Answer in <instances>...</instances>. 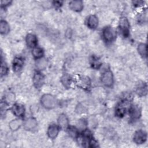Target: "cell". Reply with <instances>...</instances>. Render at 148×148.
<instances>
[{
    "label": "cell",
    "mask_w": 148,
    "mask_h": 148,
    "mask_svg": "<svg viewBox=\"0 0 148 148\" xmlns=\"http://www.w3.org/2000/svg\"><path fill=\"white\" fill-rule=\"evenodd\" d=\"M40 102L42 106L46 109H53L57 105L56 98L53 95L49 94L42 95L40 99Z\"/></svg>",
    "instance_id": "obj_1"
},
{
    "label": "cell",
    "mask_w": 148,
    "mask_h": 148,
    "mask_svg": "<svg viewBox=\"0 0 148 148\" xmlns=\"http://www.w3.org/2000/svg\"><path fill=\"white\" fill-rule=\"evenodd\" d=\"M119 28L121 35L127 38L130 34V23L125 17H122L119 20Z\"/></svg>",
    "instance_id": "obj_2"
},
{
    "label": "cell",
    "mask_w": 148,
    "mask_h": 148,
    "mask_svg": "<svg viewBox=\"0 0 148 148\" xmlns=\"http://www.w3.org/2000/svg\"><path fill=\"white\" fill-rule=\"evenodd\" d=\"M102 36L106 42H111L115 39L116 35L113 28L110 26H108L103 28Z\"/></svg>",
    "instance_id": "obj_3"
},
{
    "label": "cell",
    "mask_w": 148,
    "mask_h": 148,
    "mask_svg": "<svg viewBox=\"0 0 148 148\" xmlns=\"http://www.w3.org/2000/svg\"><path fill=\"white\" fill-rule=\"evenodd\" d=\"M102 83L106 87H111L113 84V75L110 70L105 71L101 77Z\"/></svg>",
    "instance_id": "obj_4"
},
{
    "label": "cell",
    "mask_w": 148,
    "mask_h": 148,
    "mask_svg": "<svg viewBox=\"0 0 148 148\" xmlns=\"http://www.w3.org/2000/svg\"><path fill=\"white\" fill-rule=\"evenodd\" d=\"M76 84L79 87L83 89H87L90 86V80L89 77L84 76H77L76 77Z\"/></svg>",
    "instance_id": "obj_5"
},
{
    "label": "cell",
    "mask_w": 148,
    "mask_h": 148,
    "mask_svg": "<svg viewBox=\"0 0 148 148\" xmlns=\"http://www.w3.org/2000/svg\"><path fill=\"white\" fill-rule=\"evenodd\" d=\"M147 139L146 133L142 130L137 131L133 137L134 142L136 144H142L144 143Z\"/></svg>",
    "instance_id": "obj_6"
},
{
    "label": "cell",
    "mask_w": 148,
    "mask_h": 148,
    "mask_svg": "<svg viewBox=\"0 0 148 148\" xmlns=\"http://www.w3.org/2000/svg\"><path fill=\"white\" fill-rule=\"evenodd\" d=\"M33 83L36 88H40L44 83V76L40 72H36L33 76Z\"/></svg>",
    "instance_id": "obj_7"
},
{
    "label": "cell",
    "mask_w": 148,
    "mask_h": 148,
    "mask_svg": "<svg viewBox=\"0 0 148 148\" xmlns=\"http://www.w3.org/2000/svg\"><path fill=\"white\" fill-rule=\"evenodd\" d=\"M12 110L13 114L17 117H22L25 113V109L23 105L19 103H15L12 107Z\"/></svg>",
    "instance_id": "obj_8"
},
{
    "label": "cell",
    "mask_w": 148,
    "mask_h": 148,
    "mask_svg": "<svg viewBox=\"0 0 148 148\" xmlns=\"http://www.w3.org/2000/svg\"><path fill=\"white\" fill-rule=\"evenodd\" d=\"M58 123L60 128L62 130H66L69 127V121L65 114H61L58 119Z\"/></svg>",
    "instance_id": "obj_9"
},
{
    "label": "cell",
    "mask_w": 148,
    "mask_h": 148,
    "mask_svg": "<svg viewBox=\"0 0 148 148\" xmlns=\"http://www.w3.org/2000/svg\"><path fill=\"white\" fill-rule=\"evenodd\" d=\"M25 41L27 45L30 48H35L36 47L38 40L36 36L32 34H28L26 36Z\"/></svg>",
    "instance_id": "obj_10"
},
{
    "label": "cell",
    "mask_w": 148,
    "mask_h": 148,
    "mask_svg": "<svg viewBox=\"0 0 148 148\" xmlns=\"http://www.w3.org/2000/svg\"><path fill=\"white\" fill-rule=\"evenodd\" d=\"M37 125H38V123L36 119L33 117H30L27 119L24 123V128L26 130H28V131H31L35 129L36 127H37Z\"/></svg>",
    "instance_id": "obj_11"
},
{
    "label": "cell",
    "mask_w": 148,
    "mask_h": 148,
    "mask_svg": "<svg viewBox=\"0 0 148 148\" xmlns=\"http://www.w3.org/2000/svg\"><path fill=\"white\" fill-rule=\"evenodd\" d=\"M59 132V128L55 124H51L47 130V135L51 139H55Z\"/></svg>",
    "instance_id": "obj_12"
},
{
    "label": "cell",
    "mask_w": 148,
    "mask_h": 148,
    "mask_svg": "<svg viewBox=\"0 0 148 148\" xmlns=\"http://www.w3.org/2000/svg\"><path fill=\"white\" fill-rule=\"evenodd\" d=\"M70 9L75 12H80L83 8V3L81 1H72L69 3Z\"/></svg>",
    "instance_id": "obj_13"
},
{
    "label": "cell",
    "mask_w": 148,
    "mask_h": 148,
    "mask_svg": "<svg viewBox=\"0 0 148 148\" xmlns=\"http://www.w3.org/2000/svg\"><path fill=\"white\" fill-rule=\"evenodd\" d=\"M87 25L91 29H95L98 27V20L96 16L90 15L87 20Z\"/></svg>",
    "instance_id": "obj_14"
},
{
    "label": "cell",
    "mask_w": 148,
    "mask_h": 148,
    "mask_svg": "<svg viewBox=\"0 0 148 148\" xmlns=\"http://www.w3.org/2000/svg\"><path fill=\"white\" fill-rule=\"evenodd\" d=\"M24 61L20 57H16L13 62V69L15 72H18L23 68Z\"/></svg>",
    "instance_id": "obj_15"
},
{
    "label": "cell",
    "mask_w": 148,
    "mask_h": 148,
    "mask_svg": "<svg viewBox=\"0 0 148 148\" xmlns=\"http://www.w3.org/2000/svg\"><path fill=\"white\" fill-rule=\"evenodd\" d=\"M72 79L71 76L68 73L64 74L61 78V82L62 84L66 88L70 87L72 83Z\"/></svg>",
    "instance_id": "obj_16"
},
{
    "label": "cell",
    "mask_w": 148,
    "mask_h": 148,
    "mask_svg": "<svg viewBox=\"0 0 148 148\" xmlns=\"http://www.w3.org/2000/svg\"><path fill=\"white\" fill-rule=\"evenodd\" d=\"M21 124L22 121L20 119H14L9 123V126L12 131H15L21 127Z\"/></svg>",
    "instance_id": "obj_17"
},
{
    "label": "cell",
    "mask_w": 148,
    "mask_h": 148,
    "mask_svg": "<svg viewBox=\"0 0 148 148\" xmlns=\"http://www.w3.org/2000/svg\"><path fill=\"white\" fill-rule=\"evenodd\" d=\"M130 114L132 119H137L140 116V110L138 106H133L130 109Z\"/></svg>",
    "instance_id": "obj_18"
},
{
    "label": "cell",
    "mask_w": 148,
    "mask_h": 148,
    "mask_svg": "<svg viewBox=\"0 0 148 148\" xmlns=\"http://www.w3.org/2000/svg\"><path fill=\"white\" fill-rule=\"evenodd\" d=\"M10 27L8 23L5 20H1L0 23V32L2 35H6L9 33Z\"/></svg>",
    "instance_id": "obj_19"
},
{
    "label": "cell",
    "mask_w": 148,
    "mask_h": 148,
    "mask_svg": "<svg viewBox=\"0 0 148 148\" xmlns=\"http://www.w3.org/2000/svg\"><path fill=\"white\" fill-rule=\"evenodd\" d=\"M32 54L35 58L37 59H40L42 57L43 55V51L40 47H35L32 49Z\"/></svg>",
    "instance_id": "obj_20"
},
{
    "label": "cell",
    "mask_w": 148,
    "mask_h": 148,
    "mask_svg": "<svg viewBox=\"0 0 148 148\" xmlns=\"http://www.w3.org/2000/svg\"><path fill=\"white\" fill-rule=\"evenodd\" d=\"M116 114L118 117H123L126 113V107L123 104H120L116 109Z\"/></svg>",
    "instance_id": "obj_21"
},
{
    "label": "cell",
    "mask_w": 148,
    "mask_h": 148,
    "mask_svg": "<svg viewBox=\"0 0 148 148\" xmlns=\"http://www.w3.org/2000/svg\"><path fill=\"white\" fill-rule=\"evenodd\" d=\"M90 63L92 67L94 69H98L101 65V62L100 60L95 56H92L91 57L90 60Z\"/></svg>",
    "instance_id": "obj_22"
},
{
    "label": "cell",
    "mask_w": 148,
    "mask_h": 148,
    "mask_svg": "<svg viewBox=\"0 0 148 148\" xmlns=\"http://www.w3.org/2000/svg\"><path fill=\"white\" fill-rule=\"evenodd\" d=\"M136 93L140 95H145L147 94V86L146 84H141L139 85L138 87L136 88Z\"/></svg>",
    "instance_id": "obj_23"
},
{
    "label": "cell",
    "mask_w": 148,
    "mask_h": 148,
    "mask_svg": "<svg viewBox=\"0 0 148 148\" xmlns=\"http://www.w3.org/2000/svg\"><path fill=\"white\" fill-rule=\"evenodd\" d=\"M138 51L139 54L143 57H146V45L145 43H140L138 46Z\"/></svg>",
    "instance_id": "obj_24"
},
{
    "label": "cell",
    "mask_w": 148,
    "mask_h": 148,
    "mask_svg": "<svg viewBox=\"0 0 148 148\" xmlns=\"http://www.w3.org/2000/svg\"><path fill=\"white\" fill-rule=\"evenodd\" d=\"M47 65V61L45 59L40 58L39 60L38 61L36 64V66L39 69H44Z\"/></svg>",
    "instance_id": "obj_25"
},
{
    "label": "cell",
    "mask_w": 148,
    "mask_h": 148,
    "mask_svg": "<svg viewBox=\"0 0 148 148\" xmlns=\"http://www.w3.org/2000/svg\"><path fill=\"white\" fill-rule=\"evenodd\" d=\"M8 71V66L5 62H3L2 60L1 61V76L5 75L7 73Z\"/></svg>",
    "instance_id": "obj_26"
},
{
    "label": "cell",
    "mask_w": 148,
    "mask_h": 148,
    "mask_svg": "<svg viewBox=\"0 0 148 148\" xmlns=\"http://www.w3.org/2000/svg\"><path fill=\"white\" fill-rule=\"evenodd\" d=\"M68 129V133L72 137H76L78 135L77 130L74 127H70Z\"/></svg>",
    "instance_id": "obj_27"
},
{
    "label": "cell",
    "mask_w": 148,
    "mask_h": 148,
    "mask_svg": "<svg viewBox=\"0 0 148 148\" xmlns=\"http://www.w3.org/2000/svg\"><path fill=\"white\" fill-rule=\"evenodd\" d=\"M88 146L91 147H96L98 146V143H97V141H96L94 139H93L92 138H91L90 139L89 142H88Z\"/></svg>",
    "instance_id": "obj_28"
},
{
    "label": "cell",
    "mask_w": 148,
    "mask_h": 148,
    "mask_svg": "<svg viewBox=\"0 0 148 148\" xmlns=\"http://www.w3.org/2000/svg\"><path fill=\"white\" fill-rule=\"evenodd\" d=\"M86 126V122L84 120H80L79 122V127L81 128H84Z\"/></svg>",
    "instance_id": "obj_29"
},
{
    "label": "cell",
    "mask_w": 148,
    "mask_h": 148,
    "mask_svg": "<svg viewBox=\"0 0 148 148\" xmlns=\"http://www.w3.org/2000/svg\"><path fill=\"white\" fill-rule=\"evenodd\" d=\"M12 2L10 1H1V6H6L10 4Z\"/></svg>",
    "instance_id": "obj_30"
},
{
    "label": "cell",
    "mask_w": 148,
    "mask_h": 148,
    "mask_svg": "<svg viewBox=\"0 0 148 148\" xmlns=\"http://www.w3.org/2000/svg\"><path fill=\"white\" fill-rule=\"evenodd\" d=\"M61 3H62V2H61V1H54V5L56 7L61 6Z\"/></svg>",
    "instance_id": "obj_31"
}]
</instances>
